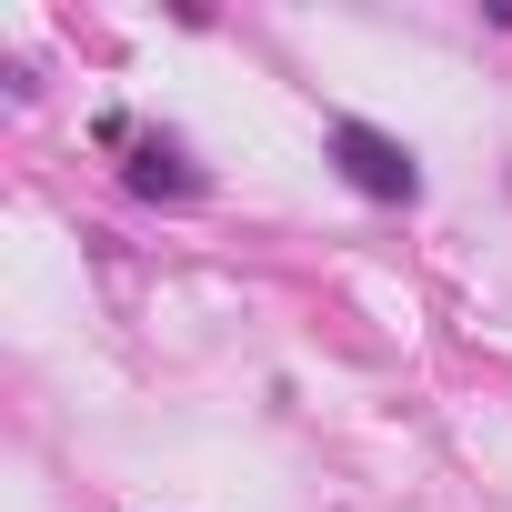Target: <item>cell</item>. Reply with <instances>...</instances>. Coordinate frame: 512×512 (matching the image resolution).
Listing matches in <instances>:
<instances>
[{"mask_svg": "<svg viewBox=\"0 0 512 512\" xmlns=\"http://www.w3.org/2000/svg\"><path fill=\"white\" fill-rule=\"evenodd\" d=\"M332 161H342L352 191H372V201H412V191H422L412 151H402L392 131H372V121H332Z\"/></svg>", "mask_w": 512, "mask_h": 512, "instance_id": "6da1fadb", "label": "cell"}]
</instances>
